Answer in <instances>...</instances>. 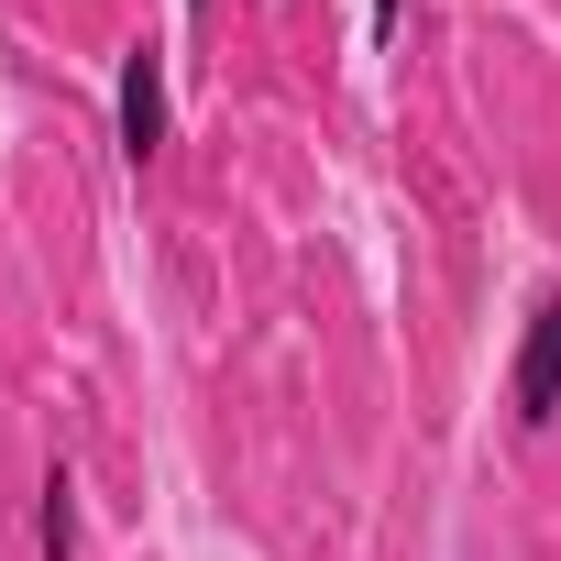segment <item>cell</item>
<instances>
[{
    "mask_svg": "<svg viewBox=\"0 0 561 561\" xmlns=\"http://www.w3.org/2000/svg\"><path fill=\"white\" fill-rule=\"evenodd\" d=\"M165 154V45L144 34L122 56V165H154Z\"/></svg>",
    "mask_w": 561,
    "mask_h": 561,
    "instance_id": "obj_1",
    "label": "cell"
},
{
    "mask_svg": "<svg viewBox=\"0 0 561 561\" xmlns=\"http://www.w3.org/2000/svg\"><path fill=\"white\" fill-rule=\"evenodd\" d=\"M506 397H517V430H550V419H561V298H539V320H528V342H517Z\"/></svg>",
    "mask_w": 561,
    "mask_h": 561,
    "instance_id": "obj_2",
    "label": "cell"
},
{
    "mask_svg": "<svg viewBox=\"0 0 561 561\" xmlns=\"http://www.w3.org/2000/svg\"><path fill=\"white\" fill-rule=\"evenodd\" d=\"M34 550H45V561H78V473H67V462H56L45 495H34Z\"/></svg>",
    "mask_w": 561,
    "mask_h": 561,
    "instance_id": "obj_3",
    "label": "cell"
}]
</instances>
